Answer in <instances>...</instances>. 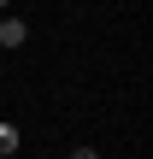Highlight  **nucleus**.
Instances as JSON below:
<instances>
[{"instance_id":"f257e3e1","label":"nucleus","mask_w":153,"mask_h":159,"mask_svg":"<svg viewBox=\"0 0 153 159\" xmlns=\"http://www.w3.org/2000/svg\"><path fill=\"white\" fill-rule=\"evenodd\" d=\"M24 41H29L24 18H0V47H24Z\"/></svg>"},{"instance_id":"f03ea898","label":"nucleus","mask_w":153,"mask_h":159,"mask_svg":"<svg viewBox=\"0 0 153 159\" xmlns=\"http://www.w3.org/2000/svg\"><path fill=\"white\" fill-rule=\"evenodd\" d=\"M18 148H24V130L18 124H0V159H12Z\"/></svg>"},{"instance_id":"7ed1b4c3","label":"nucleus","mask_w":153,"mask_h":159,"mask_svg":"<svg viewBox=\"0 0 153 159\" xmlns=\"http://www.w3.org/2000/svg\"><path fill=\"white\" fill-rule=\"evenodd\" d=\"M71 159H94V148H77V153H71Z\"/></svg>"},{"instance_id":"20e7f679","label":"nucleus","mask_w":153,"mask_h":159,"mask_svg":"<svg viewBox=\"0 0 153 159\" xmlns=\"http://www.w3.org/2000/svg\"><path fill=\"white\" fill-rule=\"evenodd\" d=\"M0 12H6V0H0Z\"/></svg>"}]
</instances>
